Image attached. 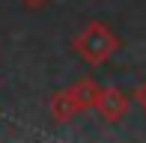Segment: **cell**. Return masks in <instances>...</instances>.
I'll use <instances>...</instances> for the list:
<instances>
[{"label": "cell", "mask_w": 146, "mask_h": 143, "mask_svg": "<svg viewBox=\"0 0 146 143\" xmlns=\"http://www.w3.org/2000/svg\"><path fill=\"white\" fill-rule=\"evenodd\" d=\"M72 51H75L87 66H104L119 51V39L104 21H90L81 33L72 39Z\"/></svg>", "instance_id": "obj_1"}, {"label": "cell", "mask_w": 146, "mask_h": 143, "mask_svg": "<svg viewBox=\"0 0 146 143\" xmlns=\"http://www.w3.org/2000/svg\"><path fill=\"white\" fill-rule=\"evenodd\" d=\"M128 101H131V99L122 93V89H116V87H102L92 110H96L104 122H110V125H113V122H119L125 113H128Z\"/></svg>", "instance_id": "obj_2"}, {"label": "cell", "mask_w": 146, "mask_h": 143, "mask_svg": "<svg viewBox=\"0 0 146 143\" xmlns=\"http://www.w3.org/2000/svg\"><path fill=\"white\" fill-rule=\"evenodd\" d=\"M66 89H69V95L75 99L78 110L84 113V110H92V107H96V99H98V89H102V87H98L92 77H81V81H75L72 87H66Z\"/></svg>", "instance_id": "obj_3"}, {"label": "cell", "mask_w": 146, "mask_h": 143, "mask_svg": "<svg viewBox=\"0 0 146 143\" xmlns=\"http://www.w3.org/2000/svg\"><path fill=\"white\" fill-rule=\"evenodd\" d=\"M48 113H51L54 122H69L72 116H78L81 110H78L75 99L69 95V89H57V93L48 99Z\"/></svg>", "instance_id": "obj_4"}, {"label": "cell", "mask_w": 146, "mask_h": 143, "mask_svg": "<svg viewBox=\"0 0 146 143\" xmlns=\"http://www.w3.org/2000/svg\"><path fill=\"white\" fill-rule=\"evenodd\" d=\"M131 99H134L137 105H140V107L146 110V81H140V83H137V89L131 93Z\"/></svg>", "instance_id": "obj_5"}, {"label": "cell", "mask_w": 146, "mask_h": 143, "mask_svg": "<svg viewBox=\"0 0 146 143\" xmlns=\"http://www.w3.org/2000/svg\"><path fill=\"white\" fill-rule=\"evenodd\" d=\"M24 6H27V9H42L45 3H48V0H21Z\"/></svg>", "instance_id": "obj_6"}]
</instances>
